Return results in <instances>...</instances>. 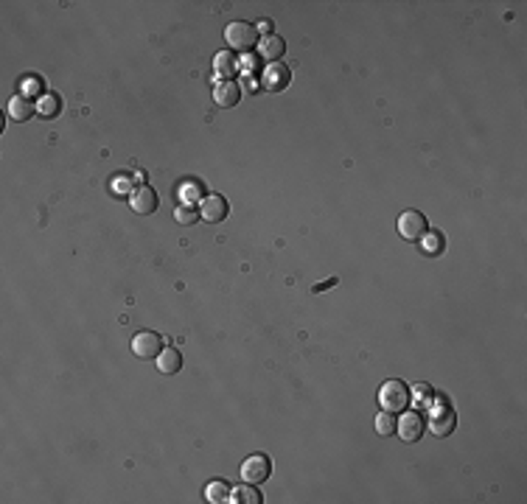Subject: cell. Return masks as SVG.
I'll use <instances>...</instances> for the list:
<instances>
[{"mask_svg": "<svg viewBox=\"0 0 527 504\" xmlns=\"http://www.w3.org/2000/svg\"><path fill=\"white\" fill-rule=\"evenodd\" d=\"M289 81H292L289 67H283V65H278V62L269 65L261 73V87L266 93H283V90L289 87Z\"/></svg>", "mask_w": 527, "mask_h": 504, "instance_id": "cell-6", "label": "cell"}, {"mask_svg": "<svg viewBox=\"0 0 527 504\" xmlns=\"http://www.w3.org/2000/svg\"><path fill=\"white\" fill-rule=\"evenodd\" d=\"M214 70H216V76H219L222 81H230V76L239 73V59H236V53H233V51H219L216 59H214Z\"/></svg>", "mask_w": 527, "mask_h": 504, "instance_id": "cell-13", "label": "cell"}, {"mask_svg": "<svg viewBox=\"0 0 527 504\" xmlns=\"http://www.w3.org/2000/svg\"><path fill=\"white\" fill-rule=\"evenodd\" d=\"M205 499L211 504H222V502H230V488L225 482H211L208 491H205Z\"/></svg>", "mask_w": 527, "mask_h": 504, "instance_id": "cell-20", "label": "cell"}, {"mask_svg": "<svg viewBox=\"0 0 527 504\" xmlns=\"http://www.w3.org/2000/svg\"><path fill=\"white\" fill-rule=\"evenodd\" d=\"M230 502H236V504H259V502H261V496H259L256 485H247V482H245V488H236V491L230 493Z\"/></svg>", "mask_w": 527, "mask_h": 504, "instance_id": "cell-18", "label": "cell"}, {"mask_svg": "<svg viewBox=\"0 0 527 504\" xmlns=\"http://www.w3.org/2000/svg\"><path fill=\"white\" fill-rule=\"evenodd\" d=\"M455 426H457V415L452 412V409H432V420H429V429H432V435H438V437H446V435H452L455 432Z\"/></svg>", "mask_w": 527, "mask_h": 504, "instance_id": "cell-9", "label": "cell"}, {"mask_svg": "<svg viewBox=\"0 0 527 504\" xmlns=\"http://www.w3.org/2000/svg\"><path fill=\"white\" fill-rule=\"evenodd\" d=\"M225 39H228V45L233 48V51H253L256 45H259V28L253 25V22H245V20H239V22H230L228 25V31H225Z\"/></svg>", "mask_w": 527, "mask_h": 504, "instance_id": "cell-1", "label": "cell"}, {"mask_svg": "<svg viewBox=\"0 0 527 504\" xmlns=\"http://www.w3.org/2000/svg\"><path fill=\"white\" fill-rule=\"evenodd\" d=\"M197 219H202L197 205H191V202H180V205L174 208V222H177V225L191 227V225H197Z\"/></svg>", "mask_w": 527, "mask_h": 504, "instance_id": "cell-16", "label": "cell"}, {"mask_svg": "<svg viewBox=\"0 0 527 504\" xmlns=\"http://www.w3.org/2000/svg\"><path fill=\"white\" fill-rule=\"evenodd\" d=\"M396 230L404 241H421L427 233H429V225H427V216L418 213V211H404L396 222Z\"/></svg>", "mask_w": 527, "mask_h": 504, "instance_id": "cell-2", "label": "cell"}, {"mask_svg": "<svg viewBox=\"0 0 527 504\" xmlns=\"http://www.w3.org/2000/svg\"><path fill=\"white\" fill-rule=\"evenodd\" d=\"M269 474H272V463L266 454H253L242 463V482L247 485H261L269 479Z\"/></svg>", "mask_w": 527, "mask_h": 504, "instance_id": "cell-4", "label": "cell"}, {"mask_svg": "<svg viewBox=\"0 0 527 504\" xmlns=\"http://www.w3.org/2000/svg\"><path fill=\"white\" fill-rule=\"evenodd\" d=\"M337 283V277H331V280H325V283H320V286H314V291H323V289H328V286H334Z\"/></svg>", "mask_w": 527, "mask_h": 504, "instance_id": "cell-23", "label": "cell"}, {"mask_svg": "<svg viewBox=\"0 0 527 504\" xmlns=\"http://www.w3.org/2000/svg\"><path fill=\"white\" fill-rule=\"evenodd\" d=\"M379 404L384 412H404L410 406V390L401 384V381H387L382 390H379Z\"/></svg>", "mask_w": 527, "mask_h": 504, "instance_id": "cell-3", "label": "cell"}, {"mask_svg": "<svg viewBox=\"0 0 527 504\" xmlns=\"http://www.w3.org/2000/svg\"><path fill=\"white\" fill-rule=\"evenodd\" d=\"M34 112H37V104H34L28 95H22V93L8 101V115H11L14 121H28Z\"/></svg>", "mask_w": 527, "mask_h": 504, "instance_id": "cell-14", "label": "cell"}, {"mask_svg": "<svg viewBox=\"0 0 527 504\" xmlns=\"http://www.w3.org/2000/svg\"><path fill=\"white\" fill-rule=\"evenodd\" d=\"M396 435H398L404 443H415V440H421V435H424V418H421L418 412H404V415L398 418Z\"/></svg>", "mask_w": 527, "mask_h": 504, "instance_id": "cell-7", "label": "cell"}, {"mask_svg": "<svg viewBox=\"0 0 527 504\" xmlns=\"http://www.w3.org/2000/svg\"><path fill=\"white\" fill-rule=\"evenodd\" d=\"M421 241H427V244H424V252H427V255H438V252L443 250V239H441L438 233H427Z\"/></svg>", "mask_w": 527, "mask_h": 504, "instance_id": "cell-21", "label": "cell"}, {"mask_svg": "<svg viewBox=\"0 0 527 504\" xmlns=\"http://www.w3.org/2000/svg\"><path fill=\"white\" fill-rule=\"evenodd\" d=\"M132 353L138 359H157L163 353V336L152 333V331H143L132 339Z\"/></svg>", "mask_w": 527, "mask_h": 504, "instance_id": "cell-5", "label": "cell"}, {"mask_svg": "<svg viewBox=\"0 0 527 504\" xmlns=\"http://www.w3.org/2000/svg\"><path fill=\"white\" fill-rule=\"evenodd\" d=\"M256 28H259V31H261V34H266V37H269V34H272V22H269V20H261V22H259V25H256Z\"/></svg>", "mask_w": 527, "mask_h": 504, "instance_id": "cell-22", "label": "cell"}, {"mask_svg": "<svg viewBox=\"0 0 527 504\" xmlns=\"http://www.w3.org/2000/svg\"><path fill=\"white\" fill-rule=\"evenodd\" d=\"M396 426H398V420H396L393 412H379V415H376V432H379L382 437L396 435Z\"/></svg>", "mask_w": 527, "mask_h": 504, "instance_id": "cell-19", "label": "cell"}, {"mask_svg": "<svg viewBox=\"0 0 527 504\" xmlns=\"http://www.w3.org/2000/svg\"><path fill=\"white\" fill-rule=\"evenodd\" d=\"M283 53H286V42L280 37H275V34L264 37L261 42H259V56H261L264 62H269V65H275Z\"/></svg>", "mask_w": 527, "mask_h": 504, "instance_id": "cell-12", "label": "cell"}, {"mask_svg": "<svg viewBox=\"0 0 527 504\" xmlns=\"http://www.w3.org/2000/svg\"><path fill=\"white\" fill-rule=\"evenodd\" d=\"M129 208H132L135 213H141V216H149V213L157 211V194H155L152 188H138V191H132V197H129Z\"/></svg>", "mask_w": 527, "mask_h": 504, "instance_id": "cell-8", "label": "cell"}, {"mask_svg": "<svg viewBox=\"0 0 527 504\" xmlns=\"http://www.w3.org/2000/svg\"><path fill=\"white\" fill-rule=\"evenodd\" d=\"M37 112H39V118H56L59 112H62V98L59 95H53V93H48V95H42L39 98V104H37Z\"/></svg>", "mask_w": 527, "mask_h": 504, "instance_id": "cell-17", "label": "cell"}, {"mask_svg": "<svg viewBox=\"0 0 527 504\" xmlns=\"http://www.w3.org/2000/svg\"><path fill=\"white\" fill-rule=\"evenodd\" d=\"M200 216H202L205 222H211V225L225 222V216H228V202H225V197H208V199L200 205Z\"/></svg>", "mask_w": 527, "mask_h": 504, "instance_id": "cell-10", "label": "cell"}, {"mask_svg": "<svg viewBox=\"0 0 527 504\" xmlns=\"http://www.w3.org/2000/svg\"><path fill=\"white\" fill-rule=\"evenodd\" d=\"M180 367H183V356H180V350L166 347V350L157 356V370H160V373L174 376V373H180Z\"/></svg>", "mask_w": 527, "mask_h": 504, "instance_id": "cell-15", "label": "cell"}, {"mask_svg": "<svg viewBox=\"0 0 527 504\" xmlns=\"http://www.w3.org/2000/svg\"><path fill=\"white\" fill-rule=\"evenodd\" d=\"M214 101H216L219 107H225V110L236 107V104L242 101V90H239V84H236V81H216Z\"/></svg>", "mask_w": 527, "mask_h": 504, "instance_id": "cell-11", "label": "cell"}]
</instances>
